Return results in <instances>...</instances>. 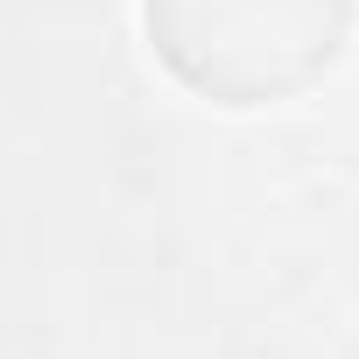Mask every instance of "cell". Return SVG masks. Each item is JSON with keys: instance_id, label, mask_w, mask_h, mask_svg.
I'll return each instance as SVG.
<instances>
[{"instance_id": "cell-1", "label": "cell", "mask_w": 359, "mask_h": 359, "mask_svg": "<svg viewBox=\"0 0 359 359\" xmlns=\"http://www.w3.org/2000/svg\"><path fill=\"white\" fill-rule=\"evenodd\" d=\"M345 15L352 0H148V36L184 85L261 106L338 57Z\"/></svg>"}]
</instances>
